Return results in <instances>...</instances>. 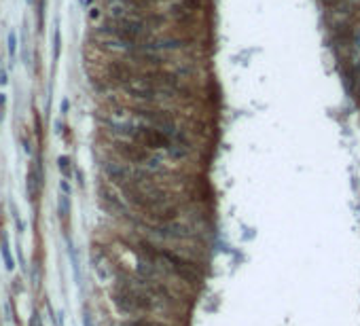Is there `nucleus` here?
<instances>
[{
	"label": "nucleus",
	"mask_w": 360,
	"mask_h": 326,
	"mask_svg": "<svg viewBox=\"0 0 360 326\" xmlns=\"http://www.w3.org/2000/svg\"><path fill=\"white\" fill-rule=\"evenodd\" d=\"M60 187H62V189H64V193H66V195H68V193H70V187H68V182H62V184H60Z\"/></svg>",
	"instance_id": "6ab92c4d"
},
{
	"label": "nucleus",
	"mask_w": 360,
	"mask_h": 326,
	"mask_svg": "<svg viewBox=\"0 0 360 326\" xmlns=\"http://www.w3.org/2000/svg\"><path fill=\"white\" fill-rule=\"evenodd\" d=\"M199 7H201V0H182V3H178L174 7V15L176 17H182V15L189 17L195 11H199Z\"/></svg>",
	"instance_id": "6e6552de"
},
{
	"label": "nucleus",
	"mask_w": 360,
	"mask_h": 326,
	"mask_svg": "<svg viewBox=\"0 0 360 326\" xmlns=\"http://www.w3.org/2000/svg\"><path fill=\"white\" fill-rule=\"evenodd\" d=\"M125 91L132 95V97H138V100H155L157 95L161 93V89L157 87V85L144 74V77H136L134 81H129L127 85H123Z\"/></svg>",
	"instance_id": "39448f33"
},
{
	"label": "nucleus",
	"mask_w": 360,
	"mask_h": 326,
	"mask_svg": "<svg viewBox=\"0 0 360 326\" xmlns=\"http://www.w3.org/2000/svg\"><path fill=\"white\" fill-rule=\"evenodd\" d=\"M7 51H9V58H11V64L15 62V55H17V32H9L7 36Z\"/></svg>",
	"instance_id": "1a4fd4ad"
},
{
	"label": "nucleus",
	"mask_w": 360,
	"mask_h": 326,
	"mask_svg": "<svg viewBox=\"0 0 360 326\" xmlns=\"http://www.w3.org/2000/svg\"><path fill=\"white\" fill-rule=\"evenodd\" d=\"M114 303H117V307L123 311V314H132V316L149 314V311H153L157 307V301L144 288H140L138 284L119 288L117 292H114Z\"/></svg>",
	"instance_id": "f03ea898"
},
{
	"label": "nucleus",
	"mask_w": 360,
	"mask_h": 326,
	"mask_svg": "<svg viewBox=\"0 0 360 326\" xmlns=\"http://www.w3.org/2000/svg\"><path fill=\"white\" fill-rule=\"evenodd\" d=\"M57 167H60V172L64 176H68L70 174V159L68 157H60V159H57Z\"/></svg>",
	"instance_id": "f8f14e48"
},
{
	"label": "nucleus",
	"mask_w": 360,
	"mask_h": 326,
	"mask_svg": "<svg viewBox=\"0 0 360 326\" xmlns=\"http://www.w3.org/2000/svg\"><path fill=\"white\" fill-rule=\"evenodd\" d=\"M7 83H9V81H7V72H0V85H3V87H5Z\"/></svg>",
	"instance_id": "a211bd4d"
},
{
	"label": "nucleus",
	"mask_w": 360,
	"mask_h": 326,
	"mask_svg": "<svg viewBox=\"0 0 360 326\" xmlns=\"http://www.w3.org/2000/svg\"><path fill=\"white\" fill-rule=\"evenodd\" d=\"M5 104H7V95L0 93V121L5 119Z\"/></svg>",
	"instance_id": "2eb2a0df"
},
{
	"label": "nucleus",
	"mask_w": 360,
	"mask_h": 326,
	"mask_svg": "<svg viewBox=\"0 0 360 326\" xmlns=\"http://www.w3.org/2000/svg\"><path fill=\"white\" fill-rule=\"evenodd\" d=\"M322 5L328 7V9H335L337 5H341V0H322Z\"/></svg>",
	"instance_id": "dca6fc26"
},
{
	"label": "nucleus",
	"mask_w": 360,
	"mask_h": 326,
	"mask_svg": "<svg viewBox=\"0 0 360 326\" xmlns=\"http://www.w3.org/2000/svg\"><path fill=\"white\" fill-rule=\"evenodd\" d=\"M68 212H70V199H68V195L64 193V195L60 197V214L68 216Z\"/></svg>",
	"instance_id": "ddd939ff"
},
{
	"label": "nucleus",
	"mask_w": 360,
	"mask_h": 326,
	"mask_svg": "<svg viewBox=\"0 0 360 326\" xmlns=\"http://www.w3.org/2000/svg\"><path fill=\"white\" fill-rule=\"evenodd\" d=\"M60 58V30H55L53 34V60Z\"/></svg>",
	"instance_id": "4468645a"
},
{
	"label": "nucleus",
	"mask_w": 360,
	"mask_h": 326,
	"mask_svg": "<svg viewBox=\"0 0 360 326\" xmlns=\"http://www.w3.org/2000/svg\"><path fill=\"white\" fill-rule=\"evenodd\" d=\"M62 110H64V112L68 110V100H64V102H62Z\"/></svg>",
	"instance_id": "aec40b11"
},
{
	"label": "nucleus",
	"mask_w": 360,
	"mask_h": 326,
	"mask_svg": "<svg viewBox=\"0 0 360 326\" xmlns=\"http://www.w3.org/2000/svg\"><path fill=\"white\" fill-rule=\"evenodd\" d=\"M0 252H3V259H5V267L9 269V271H13L15 269V259H13V254H11V248L7 242L0 244Z\"/></svg>",
	"instance_id": "9d476101"
},
{
	"label": "nucleus",
	"mask_w": 360,
	"mask_h": 326,
	"mask_svg": "<svg viewBox=\"0 0 360 326\" xmlns=\"http://www.w3.org/2000/svg\"><path fill=\"white\" fill-rule=\"evenodd\" d=\"M121 326H167V324H163V322H155V320H147V318H132V320L123 322Z\"/></svg>",
	"instance_id": "9b49d317"
},
{
	"label": "nucleus",
	"mask_w": 360,
	"mask_h": 326,
	"mask_svg": "<svg viewBox=\"0 0 360 326\" xmlns=\"http://www.w3.org/2000/svg\"><path fill=\"white\" fill-rule=\"evenodd\" d=\"M138 246H140L142 254L147 257V261L153 267L163 269V271L180 278L182 282H186V284H197V282H199V269H197V265L193 261H189V259L180 257L178 252L167 250V248H157V246H153L149 242H140Z\"/></svg>",
	"instance_id": "f257e3e1"
},
{
	"label": "nucleus",
	"mask_w": 360,
	"mask_h": 326,
	"mask_svg": "<svg viewBox=\"0 0 360 326\" xmlns=\"http://www.w3.org/2000/svg\"><path fill=\"white\" fill-rule=\"evenodd\" d=\"M125 134L132 136L134 142H138L140 146L149 148V151H161V148H172L174 146V138L167 136L165 132L157 130V127H151V125H138V127H127L123 130Z\"/></svg>",
	"instance_id": "7ed1b4c3"
},
{
	"label": "nucleus",
	"mask_w": 360,
	"mask_h": 326,
	"mask_svg": "<svg viewBox=\"0 0 360 326\" xmlns=\"http://www.w3.org/2000/svg\"><path fill=\"white\" fill-rule=\"evenodd\" d=\"M117 151L121 153V157L127 159V161H132V163H147L151 161V153L149 148H144L140 146L138 142H119L117 144Z\"/></svg>",
	"instance_id": "423d86ee"
},
{
	"label": "nucleus",
	"mask_w": 360,
	"mask_h": 326,
	"mask_svg": "<svg viewBox=\"0 0 360 326\" xmlns=\"http://www.w3.org/2000/svg\"><path fill=\"white\" fill-rule=\"evenodd\" d=\"M30 326H40V320H38V316H32V318H30Z\"/></svg>",
	"instance_id": "f3484780"
},
{
	"label": "nucleus",
	"mask_w": 360,
	"mask_h": 326,
	"mask_svg": "<svg viewBox=\"0 0 360 326\" xmlns=\"http://www.w3.org/2000/svg\"><path fill=\"white\" fill-rule=\"evenodd\" d=\"M106 74H108L110 81L121 83V85H127L129 81H134V79H136V77H134L132 66L125 64V62H110V64L106 66Z\"/></svg>",
	"instance_id": "0eeeda50"
},
{
	"label": "nucleus",
	"mask_w": 360,
	"mask_h": 326,
	"mask_svg": "<svg viewBox=\"0 0 360 326\" xmlns=\"http://www.w3.org/2000/svg\"><path fill=\"white\" fill-rule=\"evenodd\" d=\"M106 32H110L112 36H117L121 42L125 45H134L138 42L144 32H147V23L142 19H136V17H114L110 23H106Z\"/></svg>",
	"instance_id": "20e7f679"
}]
</instances>
